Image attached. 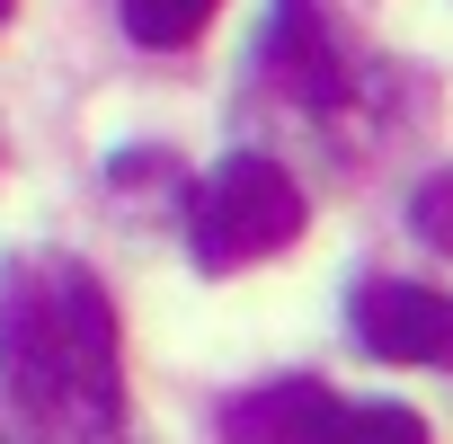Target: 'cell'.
<instances>
[{
	"label": "cell",
	"instance_id": "1",
	"mask_svg": "<svg viewBox=\"0 0 453 444\" xmlns=\"http://www.w3.org/2000/svg\"><path fill=\"white\" fill-rule=\"evenodd\" d=\"M0 391L36 444H134L116 302L72 249L0 258Z\"/></svg>",
	"mask_w": 453,
	"mask_h": 444
},
{
	"label": "cell",
	"instance_id": "2",
	"mask_svg": "<svg viewBox=\"0 0 453 444\" xmlns=\"http://www.w3.org/2000/svg\"><path fill=\"white\" fill-rule=\"evenodd\" d=\"M303 222H311L303 178L285 160H267V151H232L187 195V249H196L204 276H232V267H258V258L294 249Z\"/></svg>",
	"mask_w": 453,
	"mask_h": 444
},
{
	"label": "cell",
	"instance_id": "3",
	"mask_svg": "<svg viewBox=\"0 0 453 444\" xmlns=\"http://www.w3.org/2000/svg\"><path fill=\"white\" fill-rule=\"evenodd\" d=\"M222 444H426V417L391 400H347L329 382H267L222 409Z\"/></svg>",
	"mask_w": 453,
	"mask_h": 444
},
{
	"label": "cell",
	"instance_id": "4",
	"mask_svg": "<svg viewBox=\"0 0 453 444\" xmlns=\"http://www.w3.org/2000/svg\"><path fill=\"white\" fill-rule=\"evenodd\" d=\"M258 72L276 98H294L303 116H329L347 98V36H338V10L329 0H276L267 10V45H258Z\"/></svg>",
	"mask_w": 453,
	"mask_h": 444
},
{
	"label": "cell",
	"instance_id": "5",
	"mask_svg": "<svg viewBox=\"0 0 453 444\" xmlns=\"http://www.w3.org/2000/svg\"><path fill=\"white\" fill-rule=\"evenodd\" d=\"M347 329L382 364H444L453 373V294H426L409 276H365L347 294Z\"/></svg>",
	"mask_w": 453,
	"mask_h": 444
},
{
	"label": "cell",
	"instance_id": "6",
	"mask_svg": "<svg viewBox=\"0 0 453 444\" xmlns=\"http://www.w3.org/2000/svg\"><path fill=\"white\" fill-rule=\"evenodd\" d=\"M213 10H222V0H116V19H125V36H134L142 54H178V45H196Z\"/></svg>",
	"mask_w": 453,
	"mask_h": 444
},
{
	"label": "cell",
	"instance_id": "7",
	"mask_svg": "<svg viewBox=\"0 0 453 444\" xmlns=\"http://www.w3.org/2000/svg\"><path fill=\"white\" fill-rule=\"evenodd\" d=\"M409 222H418V241H426V249H444V258H453V169H444V178H426V187L409 195Z\"/></svg>",
	"mask_w": 453,
	"mask_h": 444
},
{
	"label": "cell",
	"instance_id": "8",
	"mask_svg": "<svg viewBox=\"0 0 453 444\" xmlns=\"http://www.w3.org/2000/svg\"><path fill=\"white\" fill-rule=\"evenodd\" d=\"M0 444H19V435H10V426H0Z\"/></svg>",
	"mask_w": 453,
	"mask_h": 444
},
{
	"label": "cell",
	"instance_id": "9",
	"mask_svg": "<svg viewBox=\"0 0 453 444\" xmlns=\"http://www.w3.org/2000/svg\"><path fill=\"white\" fill-rule=\"evenodd\" d=\"M0 19H10V0H0Z\"/></svg>",
	"mask_w": 453,
	"mask_h": 444
}]
</instances>
